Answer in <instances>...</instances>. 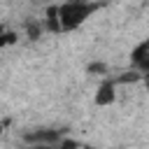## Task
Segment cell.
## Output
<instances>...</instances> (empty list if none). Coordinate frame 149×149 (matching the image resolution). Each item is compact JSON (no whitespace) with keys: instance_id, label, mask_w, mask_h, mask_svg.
Instances as JSON below:
<instances>
[{"instance_id":"6da1fadb","label":"cell","mask_w":149,"mask_h":149,"mask_svg":"<svg viewBox=\"0 0 149 149\" xmlns=\"http://www.w3.org/2000/svg\"><path fill=\"white\" fill-rule=\"evenodd\" d=\"M95 9H98V2H93V0H65V2L56 5L61 33L77 30L79 26L86 23V19H88Z\"/></svg>"},{"instance_id":"7a4b0ae2","label":"cell","mask_w":149,"mask_h":149,"mask_svg":"<svg viewBox=\"0 0 149 149\" xmlns=\"http://www.w3.org/2000/svg\"><path fill=\"white\" fill-rule=\"evenodd\" d=\"M65 130H56V128H37V130H28L23 135V140L28 144H47V147H58L63 140Z\"/></svg>"},{"instance_id":"3957f363","label":"cell","mask_w":149,"mask_h":149,"mask_svg":"<svg viewBox=\"0 0 149 149\" xmlns=\"http://www.w3.org/2000/svg\"><path fill=\"white\" fill-rule=\"evenodd\" d=\"M130 63H133L142 74L149 77V37L142 40L140 44H135V49L130 51Z\"/></svg>"},{"instance_id":"277c9868","label":"cell","mask_w":149,"mask_h":149,"mask_svg":"<svg viewBox=\"0 0 149 149\" xmlns=\"http://www.w3.org/2000/svg\"><path fill=\"white\" fill-rule=\"evenodd\" d=\"M114 98H116V79H105L98 86V91L93 95V102L98 107H105V105H112Z\"/></svg>"},{"instance_id":"5b68a950","label":"cell","mask_w":149,"mask_h":149,"mask_svg":"<svg viewBox=\"0 0 149 149\" xmlns=\"http://www.w3.org/2000/svg\"><path fill=\"white\" fill-rule=\"evenodd\" d=\"M47 19H42L44 21V28L49 30V33H61V26H58V12H56V5H49L47 7V14H44Z\"/></svg>"},{"instance_id":"8992f818","label":"cell","mask_w":149,"mask_h":149,"mask_svg":"<svg viewBox=\"0 0 149 149\" xmlns=\"http://www.w3.org/2000/svg\"><path fill=\"white\" fill-rule=\"evenodd\" d=\"M16 42V33L9 30L5 23H0V47H7V44H14Z\"/></svg>"},{"instance_id":"52a82bcc","label":"cell","mask_w":149,"mask_h":149,"mask_svg":"<svg viewBox=\"0 0 149 149\" xmlns=\"http://www.w3.org/2000/svg\"><path fill=\"white\" fill-rule=\"evenodd\" d=\"M26 30H28V37L30 40H37L44 30V23H35V21H26Z\"/></svg>"}]
</instances>
